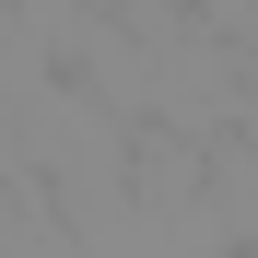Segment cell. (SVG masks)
<instances>
[{
  "label": "cell",
  "mask_w": 258,
  "mask_h": 258,
  "mask_svg": "<svg viewBox=\"0 0 258 258\" xmlns=\"http://www.w3.org/2000/svg\"><path fill=\"white\" fill-rule=\"evenodd\" d=\"M0 258H82L71 246V211L35 188V176H0Z\"/></svg>",
  "instance_id": "obj_1"
},
{
  "label": "cell",
  "mask_w": 258,
  "mask_h": 258,
  "mask_svg": "<svg viewBox=\"0 0 258 258\" xmlns=\"http://www.w3.org/2000/svg\"><path fill=\"white\" fill-rule=\"evenodd\" d=\"M176 12H200L211 35H223V24H246V12H258V0H176Z\"/></svg>",
  "instance_id": "obj_2"
},
{
  "label": "cell",
  "mask_w": 258,
  "mask_h": 258,
  "mask_svg": "<svg viewBox=\"0 0 258 258\" xmlns=\"http://www.w3.org/2000/svg\"><path fill=\"white\" fill-rule=\"evenodd\" d=\"M223 141H246V153H258V82H246V106H235V129H223Z\"/></svg>",
  "instance_id": "obj_3"
}]
</instances>
